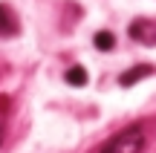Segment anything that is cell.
Returning a JSON list of instances; mask_svg holds the SVG:
<instances>
[{"instance_id":"6da1fadb","label":"cell","mask_w":156,"mask_h":153,"mask_svg":"<svg viewBox=\"0 0 156 153\" xmlns=\"http://www.w3.org/2000/svg\"><path fill=\"white\" fill-rule=\"evenodd\" d=\"M145 150V130L142 127H127L116 133L98 153H142Z\"/></svg>"},{"instance_id":"7a4b0ae2","label":"cell","mask_w":156,"mask_h":153,"mask_svg":"<svg viewBox=\"0 0 156 153\" xmlns=\"http://www.w3.org/2000/svg\"><path fill=\"white\" fill-rule=\"evenodd\" d=\"M17 29H20V23H17L15 12L6 3H0V35H17Z\"/></svg>"},{"instance_id":"3957f363","label":"cell","mask_w":156,"mask_h":153,"mask_svg":"<svg viewBox=\"0 0 156 153\" xmlns=\"http://www.w3.org/2000/svg\"><path fill=\"white\" fill-rule=\"evenodd\" d=\"M130 35H133L136 40H142V43H153L156 40V26L147 20H136L133 26H130Z\"/></svg>"},{"instance_id":"277c9868","label":"cell","mask_w":156,"mask_h":153,"mask_svg":"<svg viewBox=\"0 0 156 153\" xmlns=\"http://www.w3.org/2000/svg\"><path fill=\"white\" fill-rule=\"evenodd\" d=\"M145 75H153V67H147V64H139V67H133V69H127V72L119 75V84H122V87H133L136 81L145 78Z\"/></svg>"},{"instance_id":"5b68a950","label":"cell","mask_w":156,"mask_h":153,"mask_svg":"<svg viewBox=\"0 0 156 153\" xmlns=\"http://www.w3.org/2000/svg\"><path fill=\"white\" fill-rule=\"evenodd\" d=\"M64 78H67V84H73V87H84L87 84V69L84 67H69L67 72H64Z\"/></svg>"},{"instance_id":"8992f818","label":"cell","mask_w":156,"mask_h":153,"mask_svg":"<svg viewBox=\"0 0 156 153\" xmlns=\"http://www.w3.org/2000/svg\"><path fill=\"white\" fill-rule=\"evenodd\" d=\"M93 43H95V49H101V52H110L113 46H116V38H113L110 32H95Z\"/></svg>"},{"instance_id":"52a82bcc","label":"cell","mask_w":156,"mask_h":153,"mask_svg":"<svg viewBox=\"0 0 156 153\" xmlns=\"http://www.w3.org/2000/svg\"><path fill=\"white\" fill-rule=\"evenodd\" d=\"M0 144H3V127H0Z\"/></svg>"}]
</instances>
